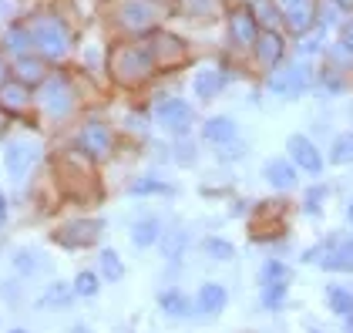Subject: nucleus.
Returning <instances> with one entry per match:
<instances>
[{"label": "nucleus", "mask_w": 353, "mask_h": 333, "mask_svg": "<svg viewBox=\"0 0 353 333\" xmlns=\"http://www.w3.org/2000/svg\"><path fill=\"white\" fill-rule=\"evenodd\" d=\"M290 293V283H272V286H263V306L266 310H279L283 300Z\"/></svg>", "instance_id": "34"}, {"label": "nucleus", "mask_w": 353, "mask_h": 333, "mask_svg": "<svg viewBox=\"0 0 353 333\" xmlns=\"http://www.w3.org/2000/svg\"><path fill=\"white\" fill-rule=\"evenodd\" d=\"M202 139L209 141V145H229V141L236 139V121L232 118H225V114H216V118H205L202 121Z\"/></svg>", "instance_id": "16"}, {"label": "nucleus", "mask_w": 353, "mask_h": 333, "mask_svg": "<svg viewBox=\"0 0 353 333\" xmlns=\"http://www.w3.org/2000/svg\"><path fill=\"white\" fill-rule=\"evenodd\" d=\"M3 81H7V64H3V57H0V88H3Z\"/></svg>", "instance_id": "46"}, {"label": "nucleus", "mask_w": 353, "mask_h": 333, "mask_svg": "<svg viewBox=\"0 0 353 333\" xmlns=\"http://www.w3.org/2000/svg\"><path fill=\"white\" fill-rule=\"evenodd\" d=\"M229 37H232V44H239V48H252V44H256L259 21L252 17L249 7H232V10H229Z\"/></svg>", "instance_id": "12"}, {"label": "nucleus", "mask_w": 353, "mask_h": 333, "mask_svg": "<svg viewBox=\"0 0 353 333\" xmlns=\"http://www.w3.org/2000/svg\"><path fill=\"white\" fill-rule=\"evenodd\" d=\"M111 148H114V135H111L108 125L98 121V118L84 121V128L78 132V152L88 155L91 162H105L111 155Z\"/></svg>", "instance_id": "6"}, {"label": "nucleus", "mask_w": 353, "mask_h": 333, "mask_svg": "<svg viewBox=\"0 0 353 333\" xmlns=\"http://www.w3.org/2000/svg\"><path fill=\"white\" fill-rule=\"evenodd\" d=\"M175 189L162 182V179H152V175H145V179H135L132 182V195H172Z\"/></svg>", "instance_id": "32"}, {"label": "nucleus", "mask_w": 353, "mask_h": 333, "mask_svg": "<svg viewBox=\"0 0 353 333\" xmlns=\"http://www.w3.org/2000/svg\"><path fill=\"white\" fill-rule=\"evenodd\" d=\"M326 57H330V68H336V71H340V68H343V71L353 68V48L347 41H340V37L326 48Z\"/></svg>", "instance_id": "30"}, {"label": "nucleus", "mask_w": 353, "mask_h": 333, "mask_svg": "<svg viewBox=\"0 0 353 333\" xmlns=\"http://www.w3.org/2000/svg\"><path fill=\"white\" fill-rule=\"evenodd\" d=\"M252 54H256V64H259V68L276 71V64L286 54V44H283L279 30H259V37H256V44H252Z\"/></svg>", "instance_id": "13"}, {"label": "nucleus", "mask_w": 353, "mask_h": 333, "mask_svg": "<svg viewBox=\"0 0 353 333\" xmlns=\"http://www.w3.org/2000/svg\"><path fill=\"white\" fill-rule=\"evenodd\" d=\"M310 81H313V74L306 64H286L270 74V91L276 98H299V94H306Z\"/></svg>", "instance_id": "8"}, {"label": "nucleus", "mask_w": 353, "mask_h": 333, "mask_svg": "<svg viewBox=\"0 0 353 333\" xmlns=\"http://www.w3.org/2000/svg\"><path fill=\"white\" fill-rule=\"evenodd\" d=\"M299 51H303V54H320V51H323V28H320V24H316L313 34H303Z\"/></svg>", "instance_id": "38"}, {"label": "nucleus", "mask_w": 353, "mask_h": 333, "mask_svg": "<svg viewBox=\"0 0 353 333\" xmlns=\"http://www.w3.org/2000/svg\"><path fill=\"white\" fill-rule=\"evenodd\" d=\"M74 333H88V327H74Z\"/></svg>", "instance_id": "50"}, {"label": "nucleus", "mask_w": 353, "mask_h": 333, "mask_svg": "<svg viewBox=\"0 0 353 333\" xmlns=\"http://www.w3.org/2000/svg\"><path fill=\"white\" fill-rule=\"evenodd\" d=\"M159 239H162L159 219H138L135 225H132V243H135L138 250H152Z\"/></svg>", "instance_id": "23"}, {"label": "nucleus", "mask_w": 353, "mask_h": 333, "mask_svg": "<svg viewBox=\"0 0 353 333\" xmlns=\"http://www.w3.org/2000/svg\"><path fill=\"white\" fill-rule=\"evenodd\" d=\"M3 222H7V199L0 192V229H3Z\"/></svg>", "instance_id": "44"}, {"label": "nucleus", "mask_w": 353, "mask_h": 333, "mask_svg": "<svg viewBox=\"0 0 353 333\" xmlns=\"http://www.w3.org/2000/svg\"><path fill=\"white\" fill-rule=\"evenodd\" d=\"M333 3H336L340 10H353V0H333Z\"/></svg>", "instance_id": "45"}, {"label": "nucleus", "mask_w": 353, "mask_h": 333, "mask_svg": "<svg viewBox=\"0 0 353 333\" xmlns=\"http://www.w3.org/2000/svg\"><path fill=\"white\" fill-rule=\"evenodd\" d=\"M10 333H28V330H10Z\"/></svg>", "instance_id": "51"}, {"label": "nucleus", "mask_w": 353, "mask_h": 333, "mask_svg": "<svg viewBox=\"0 0 353 333\" xmlns=\"http://www.w3.org/2000/svg\"><path fill=\"white\" fill-rule=\"evenodd\" d=\"M30 44H34V37H30L28 28H21V24H10V28L3 30V48H7L10 54L24 57L30 51Z\"/></svg>", "instance_id": "24"}, {"label": "nucleus", "mask_w": 353, "mask_h": 333, "mask_svg": "<svg viewBox=\"0 0 353 333\" xmlns=\"http://www.w3.org/2000/svg\"><path fill=\"white\" fill-rule=\"evenodd\" d=\"M37 159H41V148H37L34 141H14V145H7V152H3V168H7V175H10L14 182H21L30 168L37 165Z\"/></svg>", "instance_id": "11"}, {"label": "nucleus", "mask_w": 353, "mask_h": 333, "mask_svg": "<svg viewBox=\"0 0 353 333\" xmlns=\"http://www.w3.org/2000/svg\"><path fill=\"white\" fill-rule=\"evenodd\" d=\"M28 101H30V91L24 88V84L14 81V84H3V88H0V105H3V108L21 111Z\"/></svg>", "instance_id": "28"}, {"label": "nucleus", "mask_w": 353, "mask_h": 333, "mask_svg": "<svg viewBox=\"0 0 353 333\" xmlns=\"http://www.w3.org/2000/svg\"><path fill=\"white\" fill-rule=\"evenodd\" d=\"M283 17H286L290 30H296V34H306V30L316 24V10L310 7V0H306V3H296V7H290Z\"/></svg>", "instance_id": "25"}, {"label": "nucleus", "mask_w": 353, "mask_h": 333, "mask_svg": "<svg viewBox=\"0 0 353 333\" xmlns=\"http://www.w3.org/2000/svg\"><path fill=\"white\" fill-rule=\"evenodd\" d=\"M108 71L118 88H141L155 74V61H152V51L148 44H114L108 54Z\"/></svg>", "instance_id": "1"}, {"label": "nucleus", "mask_w": 353, "mask_h": 333, "mask_svg": "<svg viewBox=\"0 0 353 333\" xmlns=\"http://www.w3.org/2000/svg\"><path fill=\"white\" fill-rule=\"evenodd\" d=\"M330 162L333 165H350L353 162V132H340L330 145Z\"/></svg>", "instance_id": "26"}, {"label": "nucleus", "mask_w": 353, "mask_h": 333, "mask_svg": "<svg viewBox=\"0 0 353 333\" xmlns=\"http://www.w3.org/2000/svg\"><path fill=\"white\" fill-rule=\"evenodd\" d=\"M249 10H252V17L259 21V30H279V24L286 21L283 10H279L272 0H249Z\"/></svg>", "instance_id": "21"}, {"label": "nucleus", "mask_w": 353, "mask_h": 333, "mask_svg": "<svg viewBox=\"0 0 353 333\" xmlns=\"http://www.w3.org/2000/svg\"><path fill=\"white\" fill-rule=\"evenodd\" d=\"M71 300H74V286H71V283H64V279H54V283L41 293L37 306H41V310H68Z\"/></svg>", "instance_id": "18"}, {"label": "nucleus", "mask_w": 353, "mask_h": 333, "mask_svg": "<svg viewBox=\"0 0 353 333\" xmlns=\"http://www.w3.org/2000/svg\"><path fill=\"white\" fill-rule=\"evenodd\" d=\"M14 266H17V273H24V276H34L37 273V266H41V256L34 250H21L14 256Z\"/></svg>", "instance_id": "36"}, {"label": "nucleus", "mask_w": 353, "mask_h": 333, "mask_svg": "<svg viewBox=\"0 0 353 333\" xmlns=\"http://www.w3.org/2000/svg\"><path fill=\"white\" fill-rule=\"evenodd\" d=\"M323 199H326V185H313L310 192L303 195V209H306V212H313V216H320Z\"/></svg>", "instance_id": "37"}, {"label": "nucleus", "mask_w": 353, "mask_h": 333, "mask_svg": "<svg viewBox=\"0 0 353 333\" xmlns=\"http://www.w3.org/2000/svg\"><path fill=\"white\" fill-rule=\"evenodd\" d=\"M347 219H350V222H353V202H350V209H347Z\"/></svg>", "instance_id": "49"}, {"label": "nucleus", "mask_w": 353, "mask_h": 333, "mask_svg": "<svg viewBox=\"0 0 353 333\" xmlns=\"http://www.w3.org/2000/svg\"><path fill=\"white\" fill-rule=\"evenodd\" d=\"M159 17H162V10H159V3H155V0H121V3H118V10H114L118 28L132 30V34H145V30H152L155 24H159Z\"/></svg>", "instance_id": "3"}, {"label": "nucleus", "mask_w": 353, "mask_h": 333, "mask_svg": "<svg viewBox=\"0 0 353 333\" xmlns=\"http://www.w3.org/2000/svg\"><path fill=\"white\" fill-rule=\"evenodd\" d=\"M98 266H101V279H108V283L125 279V263H121V256H118L114 250H101V256H98Z\"/></svg>", "instance_id": "27"}, {"label": "nucleus", "mask_w": 353, "mask_h": 333, "mask_svg": "<svg viewBox=\"0 0 353 333\" xmlns=\"http://www.w3.org/2000/svg\"><path fill=\"white\" fill-rule=\"evenodd\" d=\"M162 243V250H165V256L168 259H175V256H182V250H185V232H172V236H165V239H159Z\"/></svg>", "instance_id": "39"}, {"label": "nucleus", "mask_w": 353, "mask_h": 333, "mask_svg": "<svg viewBox=\"0 0 353 333\" xmlns=\"http://www.w3.org/2000/svg\"><path fill=\"white\" fill-rule=\"evenodd\" d=\"M272 283H290V270L279 259H266L259 270V286H272Z\"/></svg>", "instance_id": "31"}, {"label": "nucleus", "mask_w": 353, "mask_h": 333, "mask_svg": "<svg viewBox=\"0 0 353 333\" xmlns=\"http://www.w3.org/2000/svg\"><path fill=\"white\" fill-rule=\"evenodd\" d=\"M202 246H205V252H209L212 259H219V263H229V259L236 256V246H232L229 239H219V236H209Z\"/></svg>", "instance_id": "33"}, {"label": "nucleus", "mask_w": 353, "mask_h": 333, "mask_svg": "<svg viewBox=\"0 0 353 333\" xmlns=\"http://www.w3.org/2000/svg\"><path fill=\"white\" fill-rule=\"evenodd\" d=\"M14 74H17V84H24V88H34V84H44V61H37V57H17V64H14Z\"/></svg>", "instance_id": "22"}, {"label": "nucleus", "mask_w": 353, "mask_h": 333, "mask_svg": "<svg viewBox=\"0 0 353 333\" xmlns=\"http://www.w3.org/2000/svg\"><path fill=\"white\" fill-rule=\"evenodd\" d=\"M225 303H229V293H225V286H219V283H205V286L199 290V296H195V306H199L202 316H216V313H222Z\"/></svg>", "instance_id": "17"}, {"label": "nucleus", "mask_w": 353, "mask_h": 333, "mask_svg": "<svg viewBox=\"0 0 353 333\" xmlns=\"http://www.w3.org/2000/svg\"><path fill=\"white\" fill-rule=\"evenodd\" d=\"M159 306H162L165 316H172V320H185V316L195 313L189 303V296H185L182 290H165L162 296H159Z\"/></svg>", "instance_id": "20"}, {"label": "nucleus", "mask_w": 353, "mask_h": 333, "mask_svg": "<svg viewBox=\"0 0 353 333\" xmlns=\"http://www.w3.org/2000/svg\"><path fill=\"white\" fill-rule=\"evenodd\" d=\"M279 3H283V7L290 10V7H296V3H306V0H279Z\"/></svg>", "instance_id": "47"}, {"label": "nucleus", "mask_w": 353, "mask_h": 333, "mask_svg": "<svg viewBox=\"0 0 353 333\" xmlns=\"http://www.w3.org/2000/svg\"><path fill=\"white\" fill-rule=\"evenodd\" d=\"M74 296H98V273H91V270H84L74 276Z\"/></svg>", "instance_id": "35"}, {"label": "nucleus", "mask_w": 353, "mask_h": 333, "mask_svg": "<svg viewBox=\"0 0 353 333\" xmlns=\"http://www.w3.org/2000/svg\"><path fill=\"white\" fill-rule=\"evenodd\" d=\"M326 303L336 316H353V293L343 290V286H330L326 290Z\"/></svg>", "instance_id": "29"}, {"label": "nucleus", "mask_w": 353, "mask_h": 333, "mask_svg": "<svg viewBox=\"0 0 353 333\" xmlns=\"http://www.w3.org/2000/svg\"><path fill=\"white\" fill-rule=\"evenodd\" d=\"M323 88L330 91V94H343V91H347V78H343L336 68H326L323 71Z\"/></svg>", "instance_id": "40"}, {"label": "nucleus", "mask_w": 353, "mask_h": 333, "mask_svg": "<svg viewBox=\"0 0 353 333\" xmlns=\"http://www.w3.org/2000/svg\"><path fill=\"white\" fill-rule=\"evenodd\" d=\"M101 232H105V222L101 219H74V222H64L54 232V239L57 246H64V250H88V246L98 243Z\"/></svg>", "instance_id": "7"}, {"label": "nucleus", "mask_w": 353, "mask_h": 333, "mask_svg": "<svg viewBox=\"0 0 353 333\" xmlns=\"http://www.w3.org/2000/svg\"><path fill=\"white\" fill-rule=\"evenodd\" d=\"M245 155V145L243 141H229V145H219V159H225V162H229V159H243Z\"/></svg>", "instance_id": "41"}, {"label": "nucleus", "mask_w": 353, "mask_h": 333, "mask_svg": "<svg viewBox=\"0 0 353 333\" xmlns=\"http://www.w3.org/2000/svg\"><path fill=\"white\" fill-rule=\"evenodd\" d=\"M320 266L330 270V273H353V236L340 239V243H330Z\"/></svg>", "instance_id": "14"}, {"label": "nucleus", "mask_w": 353, "mask_h": 333, "mask_svg": "<svg viewBox=\"0 0 353 333\" xmlns=\"http://www.w3.org/2000/svg\"><path fill=\"white\" fill-rule=\"evenodd\" d=\"M347 333H353V316H347Z\"/></svg>", "instance_id": "48"}, {"label": "nucleus", "mask_w": 353, "mask_h": 333, "mask_svg": "<svg viewBox=\"0 0 353 333\" xmlns=\"http://www.w3.org/2000/svg\"><path fill=\"white\" fill-rule=\"evenodd\" d=\"M340 41H347V44L353 48V21H350V24H343V30H340Z\"/></svg>", "instance_id": "43"}, {"label": "nucleus", "mask_w": 353, "mask_h": 333, "mask_svg": "<svg viewBox=\"0 0 353 333\" xmlns=\"http://www.w3.org/2000/svg\"><path fill=\"white\" fill-rule=\"evenodd\" d=\"M155 121L172 135H185L195 121V114H192V105L185 98H165L155 105Z\"/></svg>", "instance_id": "9"}, {"label": "nucleus", "mask_w": 353, "mask_h": 333, "mask_svg": "<svg viewBox=\"0 0 353 333\" xmlns=\"http://www.w3.org/2000/svg\"><path fill=\"white\" fill-rule=\"evenodd\" d=\"M296 165L293 162H286V159H270L266 162V182H270L272 189H279V192H293L296 189Z\"/></svg>", "instance_id": "15"}, {"label": "nucleus", "mask_w": 353, "mask_h": 333, "mask_svg": "<svg viewBox=\"0 0 353 333\" xmlns=\"http://www.w3.org/2000/svg\"><path fill=\"white\" fill-rule=\"evenodd\" d=\"M148 51H152V61H155V71H172V68H182L185 57H189V48L182 37L168 34V30H155L148 41Z\"/></svg>", "instance_id": "4"}, {"label": "nucleus", "mask_w": 353, "mask_h": 333, "mask_svg": "<svg viewBox=\"0 0 353 333\" xmlns=\"http://www.w3.org/2000/svg\"><path fill=\"white\" fill-rule=\"evenodd\" d=\"M286 148H290V159H293V165H296L299 172H306V175H313V179L323 175L326 159L320 155V148L306 139V135H290Z\"/></svg>", "instance_id": "10"}, {"label": "nucleus", "mask_w": 353, "mask_h": 333, "mask_svg": "<svg viewBox=\"0 0 353 333\" xmlns=\"http://www.w3.org/2000/svg\"><path fill=\"white\" fill-rule=\"evenodd\" d=\"M30 37H34V48L44 57H64L68 54V44H71V34L64 28V21H57L54 14H41L34 21Z\"/></svg>", "instance_id": "2"}, {"label": "nucleus", "mask_w": 353, "mask_h": 333, "mask_svg": "<svg viewBox=\"0 0 353 333\" xmlns=\"http://www.w3.org/2000/svg\"><path fill=\"white\" fill-rule=\"evenodd\" d=\"M41 105L44 111L54 118V121H64L71 108H74V84L68 81L64 74H54V78H44V91H41Z\"/></svg>", "instance_id": "5"}, {"label": "nucleus", "mask_w": 353, "mask_h": 333, "mask_svg": "<svg viewBox=\"0 0 353 333\" xmlns=\"http://www.w3.org/2000/svg\"><path fill=\"white\" fill-rule=\"evenodd\" d=\"M175 159H179L182 165L195 162V148H192V141H182V145H175Z\"/></svg>", "instance_id": "42"}, {"label": "nucleus", "mask_w": 353, "mask_h": 333, "mask_svg": "<svg viewBox=\"0 0 353 333\" xmlns=\"http://www.w3.org/2000/svg\"><path fill=\"white\" fill-rule=\"evenodd\" d=\"M225 81H229V74H225V71L205 68V71H199V74H195V84H192V88H195V94H199L202 101H212L219 91L225 88Z\"/></svg>", "instance_id": "19"}]
</instances>
